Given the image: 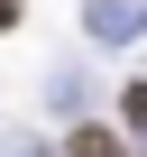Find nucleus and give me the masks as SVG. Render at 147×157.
<instances>
[{
  "label": "nucleus",
  "mask_w": 147,
  "mask_h": 157,
  "mask_svg": "<svg viewBox=\"0 0 147 157\" xmlns=\"http://www.w3.org/2000/svg\"><path fill=\"white\" fill-rule=\"evenodd\" d=\"M19 19H28V0H0V28H19Z\"/></svg>",
  "instance_id": "obj_3"
},
{
  "label": "nucleus",
  "mask_w": 147,
  "mask_h": 157,
  "mask_svg": "<svg viewBox=\"0 0 147 157\" xmlns=\"http://www.w3.org/2000/svg\"><path fill=\"white\" fill-rule=\"evenodd\" d=\"M64 157H129V148H120V129H101V120H83V129L64 139Z\"/></svg>",
  "instance_id": "obj_1"
},
{
  "label": "nucleus",
  "mask_w": 147,
  "mask_h": 157,
  "mask_svg": "<svg viewBox=\"0 0 147 157\" xmlns=\"http://www.w3.org/2000/svg\"><path fill=\"white\" fill-rule=\"evenodd\" d=\"M120 120H129V129H147V74H138V83L120 93Z\"/></svg>",
  "instance_id": "obj_2"
}]
</instances>
